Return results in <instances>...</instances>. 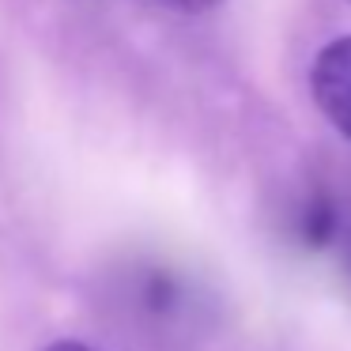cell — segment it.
Returning a JSON list of instances; mask_svg holds the SVG:
<instances>
[{"instance_id": "6da1fadb", "label": "cell", "mask_w": 351, "mask_h": 351, "mask_svg": "<svg viewBox=\"0 0 351 351\" xmlns=\"http://www.w3.org/2000/svg\"><path fill=\"white\" fill-rule=\"evenodd\" d=\"M310 95L325 121L351 140V34L325 42L310 64Z\"/></svg>"}, {"instance_id": "7a4b0ae2", "label": "cell", "mask_w": 351, "mask_h": 351, "mask_svg": "<svg viewBox=\"0 0 351 351\" xmlns=\"http://www.w3.org/2000/svg\"><path fill=\"white\" fill-rule=\"evenodd\" d=\"M336 223H340V215H336L332 200L313 197L310 204H306L302 219H298V238H302L306 250H325V245L336 238Z\"/></svg>"}, {"instance_id": "3957f363", "label": "cell", "mask_w": 351, "mask_h": 351, "mask_svg": "<svg viewBox=\"0 0 351 351\" xmlns=\"http://www.w3.org/2000/svg\"><path fill=\"white\" fill-rule=\"evenodd\" d=\"M162 4L174 12H185V16H204V12L219 8L223 0H162Z\"/></svg>"}, {"instance_id": "277c9868", "label": "cell", "mask_w": 351, "mask_h": 351, "mask_svg": "<svg viewBox=\"0 0 351 351\" xmlns=\"http://www.w3.org/2000/svg\"><path fill=\"white\" fill-rule=\"evenodd\" d=\"M46 351H95V348L84 340H57V343H49Z\"/></svg>"}]
</instances>
